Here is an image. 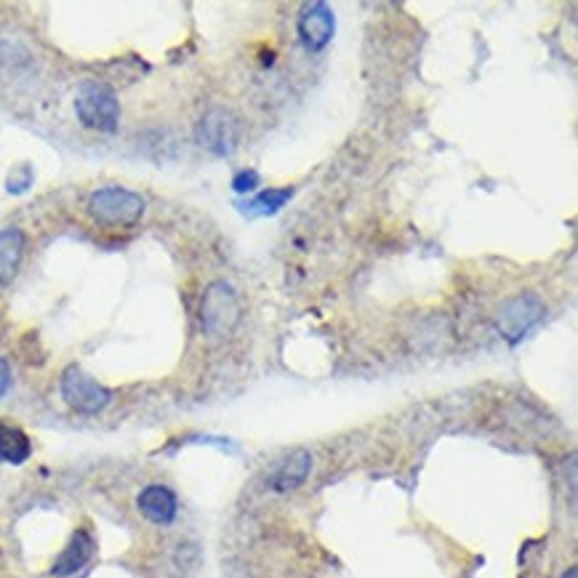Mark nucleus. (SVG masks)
<instances>
[{"label":"nucleus","instance_id":"1","mask_svg":"<svg viewBox=\"0 0 578 578\" xmlns=\"http://www.w3.org/2000/svg\"><path fill=\"white\" fill-rule=\"evenodd\" d=\"M144 198L126 187H102L88 198V214L107 230H126L144 216Z\"/></svg>","mask_w":578,"mask_h":578},{"label":"nucleus","instance_id":"2","mask_svg":"<svg viewBox=\"0 0 578 578\" xmlns=\"http://www.w3.org/2000/svg\"><path fill=\"white\" fill-rule=\"evenodd\" d=\"M75 115L86 128L99 134H115L120 123V102L112 88L96 80L80 83L75 91Z\"/></svg>","mask_w":578,"mask_h":578},{"label":"nucleus","instance_id":"3","mask_svg":"<svg viewBox=\"0 0 578 578\" xmlns=\"http://www.w3.org/2000/svg\"><path fill=\"white\" fill-rule=\"evenodd\" d=\"M240 320L238 293L230 283L216 280L206 288L200 299V325L208 339H224L227 333L235 331Z\"/></svg>","mask_w":578,"mask_h":578},{"label":"nucleus","instance_id":"4","mask_svg":"<svg viewBox=\"0 0 578 578\" xmlns=\"http://www.w3.org/2000/svg\"><path fill=\"white\" fill-rule=\"evenodd\" d=\"M544 312L547 307L536 293H517L507 299L496 312V328H499L501 339H507L509 347H517L528 336V331L541 323Z\"/></svg>","mask_w":578,"mask_h":578},{"label":"nucleus","instance_id":"5","mask_svg":"<svg viewBox=\"0 0 578 578\" xmlns=\"http://www.w3.org/2000/svg\"><path fill=\"white\" fill-rule=\"evenodd\" d=\"M62 397L72 411L83 413V416H96L102 413L112 400V392L102 387L94 376H88L80 365H67L62 373Z\"/></svg>","mask_w":578,"mask_h":578},{"label":"nucleus","instance_id":"6","mask_svg":"<svg viewBox=\"0 0 578 578\" xmlns=\"http://www.w3.org/2000/svg\"><path fill=\"white\" fill-rule=\"evenodd\" d=\"M195 139L203 150H208L216 158H227L238 150L240 144V120L224 107L208 110L195 126Z\"/></svg>","mask_w":578,"mask_h":578},{"label":"nucleus","instance_id":"7","mask_svg":"<svg viewBox=\"0 0 578 578\" xmlns=\"http://www.w3.org/2000/svg\"><path fill=\"white\" fill-rule=\"evenodd\" d=\"M296 30H299V40L304 43L307 51H315V54L323 51L333 40V32H336L333 11L325 6V3H309V6H304V11H301Z\"/></svg>","mask_w":578,"mask_h":578},{"label":"nucleus","instance_id":"8","mask_svg":"<svg viewBox=\"0 0 578 578\" xmlns=\"http://www.w3.org/2000/svg\"><path fill=\"white\" fill-rule=\"evenodd\" d=\"M136 507L150 523L171 525L179 512V501L176 493L168 485H147L139 496H136Z\"/></svg>","mask_w":578,"mask_h":578},{"label":"nucleus","instance_id":"9","mask_svg":"<svg viewBox=\"0 0 578 578\" xmlns=\"http://www.w3.org/2000/svg\"><path fill=\"white\" fill-rule=\"evenodd\" d=\"M91 557H94V539H91V533L80 528V531L72 533L70 544L64 547V552L59 555L54 568H51V576L56 578L75 576V573L86 568V563Z\"/></svg>","mask_w":578,"mask_h":578},{"label":"nucleus","instance_id":"10","mask_svg":"<svg viewBox=\"0 0 578 578\" xmlns=\"http://www.w3.org/2000/svg\"><path fill=\"white\" fill-rule=\"evenodd\" d=\"M24 246H27V238H24V232L19 227L0 230V286L14 283V278L19 275Z\"/></svg>","mask_w":578,"mask_h":578},{"label":"nucleus","instance_id":"11","mask_svg":"<svg viewBox=\"0 0 578 578\" xmlns=\"http://www.w3.org/2000/svg\"><path fill=\"white\" fill-rule=\"evenodd\" d=\"M309 469H312V456L307 451H293L280 469L272 477V488L275 491H293V488H299L304 480L309 477Z\"/></svg>","mask_w":578,"mask_h":578},{"label":"nucleus","instance_id":"12","mask_svg":"<svg viewBox=\"0 0 578 578\" xmlns=\"http://www.w3.org/2000/svg\"><path fill=\"white\" fill-rule=\"evenodd\" d=\"M32 445L30 437L24 435V429L8 424V421H0V461H8V464H24L30 459Z\"/></svg>","mask_w":578,"mask_h":578},{"label":"nucleus","instance_id":"13","mask_svg":"<svg viewBox=\"0 0 578 578\" xmlns=\"http://www.w3.org/2000/svg\"><path fill=\"white\" fill-rule=\"evenodd\" d=\"M293 198V190H264L254 200H248L243 211L248 216H275Z\"/></svg>","mask_w":578,"mask_h":578},{"label":"nucleus","instance_id":"14","mask_svg":"<svg viewBox=\"0 0 578 578\" xmlns=\"http://www.w3.org/2000/svg\"><path fill=\"white\" fill-rule=\"evenodd\" d=\"M30 184H32V168L19 166L11 171V176H8L6 190L11 192V195H22L24 190H30Z\"/></svg>","mask_w":578,"mask_h":578},{"label":"nucleus","instance_id":"15","mask_svg":"<svg viewBox=\"0 0 578 578\" xmlns=\"http://www.w3.org/2000/svg\"><path fill=\"white\" fill-rule=\"evenodd\" d=\"M259 184H262L259 174H256L254 168H248V171H240V174L232 179V190L240 192V195H243V192L248 195V192L259 190Z\"/></svg>","mask_w":578,"mask_h":578},{"label":"nucleus","instance_id":"16","mask_svg":"<svg viewBox=\"0 0 578 578\" xmlns=\"http://www.w3.org/2000/svg\"><path fill=\"white\" fill-rule=\"evenodd\" d=\"M8 389H11V365L6 357H0V397L6 395Z\"/></svg>","mask_w":578,"mask_h":578},{"label":"nucleus","instance_id":"17","mask_svg":"<svg viewBox=\"0 0 578 578\" xmlns=\"http://www.w3.org/2000/svg\"><path fill=\"white\" fill-rule=\"evenodd\" d=\"M560 578H578V571H576V568H568V571H565Z\"/></svg>","mask_w":578,"mask_h":578}]
</instances>
